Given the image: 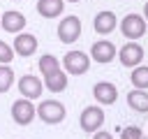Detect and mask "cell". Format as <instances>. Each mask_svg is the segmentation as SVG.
I'll use <instances>...</instances> for the list:
<instances>
[{"instance_id": "9", "label": "cell", "mask_w": 148, "mask_h": 139, "mask_svg": "<svg viewBox=\"0 0 148 139\" xmlns=\"http://www.w3.org/2000/svg\"><path fill=\"white\" fill-rule=\"evenodd\" d=\"M18 90H21L23 97H28V100H37V97L42 95V90H44V83H42L37 76L25 74V76L18 79Z\"/></svg>"}, {"instance_id": "2", "label": "cell", "mask_w": 148, "mask_h": 139, "mask_svg": "<svg viewBox=\"0 0 148 139\" xmlns=\"http://www.w3.org/2000/svg\"><path fill=\"white\" fill-rule=\"evenodd\" d=\"M120 32L127 37V39H139L146 35V19L139 16V14H127L123 21H120Z\"/></svg>"}, {"instance_id": "5", "label": "cell", "mask_w": 148, "mask_h": 139, "mask_svg": "<svg viewBox=\"0 0 148 139\" xmlns=\"http://www.w3.org/2000/svg\"><path fill=\"white\" fill-rule=\"evenodd\" d=\"M62 67L69 74H86L90 70V58L83 51H67L62 58Z\"/></svg>"}, {"instance_id": "17", "label": "cell", "mask_w": 148, "mask_h": 139, "mask_svg": "<svg viewBox=\"0 0 148 139\" xmlns=\"http://www.w3.org/2000/svg\"><path fill=\"white\" fill-rule=\"evenodd\" d=\"M39 72L44 74V76H49V74H53V72H58L60 70V65H58V58L56 56H51V53H44L42 58H39Z\"/></svg>"}, {"instance_id": "25", "label": "cell", "mask_w": 148, "mask_h": 139, "mask_svg": "<svg viewBox=\"0 0 148 139\" xmlns=\"http://www.w3.org/2000/svg\"><path fill=\"white\" fill-rule=\"evenodd\" d=\"M141 139H148V137H143V134H141Z\"/></svg>"}, {"instance_id": "11", "label": "cell", "mask_w": 148, "mask_h": 139, "mask_svg": "<svg viewBox=\"0 0 148 139\" xmlns=\"http://www.w3.org/2000/svg\"><path fill=\"white\" fill-rule=\"evenodd\" d=\"M92 95H95V100L99 104H113L118 100V88L113 83H109V81H99V83H95Z\"/></svg>"}, {"instance_id": "10", "label": "cell", "mask_w": 148, "mask_h": 139, "mask_svg": "<svg viewBox=\"0 0 148 139\" xmlns=\"http://www.w3.org/2000/svg\"><path fill=\"white\" fill-rule=\"evenodd\" d=\"M90 56H92L95 63L106 65V63L113 60V56H116V46H113L111 42H106V39H99V42H95V44L90 46Z\"/></svg>"}, {"instance_id": "13", "label": "cell", "mask_w": 148, "mask_h": 139, "mask_svg": "<svg viewBox=\"0 0 148 139\" xmlns=\"http://www.w3.org/2000/svg\"><path fill=\"white\" fill-rule=\"evenodd\" d=\"M116 14L113 12H99L95 19H92V28H95V32H99V35H109V32H113V28H116Z\"/></svg>"}, {"instance_id": "22", "label": "cell", "mask_w": 148, "mask_h": 139, "mask_svg": "<svg viewBox=\"0 0 148 139\" xmlns=\"http://www.w3.org/2000/svg\"><path fill=\"white\" fill-rule=\"evenodd\" d=\"M92 139H113V134H109V132H102V130H97V132H92Z\"/></svg>"}, {"instance_id": "16", "label": "cell", "mask_w": 148, "mask_h": 139, "mask_svg": "<svg viewBox=\"0 0 148 139\" xmlns=\"http://www.w3.org/2000/svg\"><path fill=\"white\" fill-rule=\"evenodd\" d=\"M44 86H46L51 93H60V90L67 88V74H65L62 70H58V72L44 76Z\"/></svg>"}, {"instance_id": "23", "label": "cell", "mask_w": 148, "mask_h": 139, "mask_svg": "<svg viewBox=\"0 0 148 139\" xmlns=\"http://www.w3.org/2000/svg\"><path fill=\"white\" fill-rule=\"evenodd\" d=\"M143 12H146V21H148V2H146V7H143Z\"/></svg>"}, {"instance_id": "7", "label": "cell", "mask_w": 148, "mask_h": 139, "mask_svg": "<svg viewBox=\"0 0 148 139\" xmlns=\"http://www.w3.org/2000/svg\"><path fill=\"white\" fill-rule=\"evenodd\" d=\"M118 58H120V63H123L125 67H136V65H141V60H143V49H141L136 42H127L125 46H120Z\"/></svg>"}, {"instance_id": "19", "label": "cell", "mask_w": 148, "mask_h": 139, "mask_svg": "<svg viewBox=\"0 0 148 139\" xmlns=\"http://www.w3.org/2000/svg\"><path fill=\"white\" fill-rule=\"evenodd\" d=\"M14 83V72L7 65H0V93H7Z\"/></svg>"}, {"instance_id": "18", "label": "cell", "mask_w": 148, "mask_h": 139, "mask_svg": "<svg viewBox=\"0 0 148 139\" xmlns=\"http://www.w3.org/2000/svg\"><path fill=\"white\" fill-rule=\"evenodd\" d=\"M132 86L134 88H141V90L148 88V67L146 65H136L132 70Z\"/></svg>"}, {"instance_id": "12", "label": "cell", "mask_w": 148, "mask_h": 139, "mask_svg": "<svg viewBox=\"0 0 148 139\" xmlns=\"http://www.w3.org/2000/svg\"><path fill=\"white\" fill-rule=\"evenodd\" d=\"M0 23H2V30H7V32H21L23 28H25V16L21 14V12H5L2 16H0Z\"/></svg>"}, {"instance_id": "20", "label": "cell", "mask_w": 148, "mask_h": 139, "mask_svg": "<svg viewBox=\"0 0 148 139\" xmlns=\"http://www.w3.org/2000/svg\"><path fill=\"white\" fill-rule=\"evenodd\" d=\"M12 60H14V49L0 39V65H9Z\"/></svg>"}, {"instance_id": "24", "label": "cell", "mask_w": 148, "mask_h": 139, "mask_svg": "<svg viewBox=\"0 0 148 139\" xmlns=\"http://www.w3.org/2000/svg\"><path fill=\"white\" fill-rule=\"evenodd\" d=\"M67 2H79V0H67Z\"/></svg>"}, {"instance_id": "8", "label": "cell", "mask_w": 148, "mask_h": 139, "mask_svg": "<svg viewBox=\"0 0 148 139\" xmlns=\"http://www.w3.org/2000/svg\"><path fill=\"white\" fill-rule=\"evenodd\" d=\"M14 53H18L21 58H28L37 51V37L30 35V32H16V39H14Z\"/></svg>"}, {"instance_id": "21", "label": "cell", "mask_w": 148, "mask_h": 139, "mask_svg": "<svg viewBox=\"0 0 148 139\" xmlns=\"http://www.w3.org/2000/svg\"><path fill=\"white\" fill-rule=\"evenodd\" d=\"M141 127H136V125H130V127H125L123 132H120V139H141Z\"/></svg>"}, {"instance_id": "14", "label": "cell", "mask_w": 148, "mask_h": 139, "mask_svg": "<svg viewBox=\"0 0 148 139\" xmlns=\"http://www.w3.org/2000/svg\"><path fill=\"white\" fill-rule=\"evenodd\" d=\"M127 104L130 109H134L136 114H146L148 111V93L141 90V88H134L127 93Z\"/></svg>"}, {"instance_id": "15", "label": "cell", "mask_w": 148, "mask_h": 139, "mask_svg": "<svg viewBox=\"0 0 148 139\" xmlns=\"http://www.w3.org/2000/svg\"><path fill=\"white\" fill-rule=\"evenodd\" d=\"M37 12L44 19H56L62 14V0H37Z\"/></svg>"}, {"instance_id": "6", "label": "cell", "mask_w": 148, "mask_h": 139, "mask_svg": "<svg viewBox=\"0 0 148 139\" xmlns=\"http://www.w3.org/2000/svg\"><path fill=\"white\" fill-rule=\"evenodd\" d=\"M12 118H14V123H18V125H30L32 118H35V104H32V100L18 97V100L12 104Z\"/></svg>"}, {"instance_id": "1", "label": "cell", "mask_w": 148, "mask_h": 139, "mask_svg": "<svg viewBox=\"0 0 148 139\" xmlns=\"http://www.w3.org/2000/svg\"><path fill=\"white\" fill-rule=\"evenodd\" d=\"M35 116H39V118H42L44 123H49V125H58V123L65 120L67 111H65V104H60V102H56V100H44V102H39V107L35 109Z\"/></svg>"}, {"instance_id": "4", "label": "cell", "mask_w": 148, "mask_h": 139, "mask_svg": "<svg viewBox=\"0 0 148 139\" xmlns=\"http://www.w3.org/2000/svg\"><path fill=\"white\" fill-rule=\"evenodd\" d=\"M81 37V21L76 16H65L58 23V39L62 44H72Z\"/></svg>"}, {"instance_id": "3", "label": "cell", "mask_w": 148, "mask_h": 139, "mask_svg": "<svg viewBox=\"0 0 148 139\" xmlns=\"http://www.w3.org/2000/svg\"><path fill=\"white\" fill-rule=\"evenodd\" d=\"M79 123H81V130L83 132H88V134L97 132L104 125V111H102V107H86L81 111Z\"/></svg>"}]
</instances>
